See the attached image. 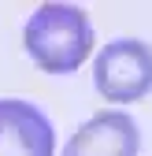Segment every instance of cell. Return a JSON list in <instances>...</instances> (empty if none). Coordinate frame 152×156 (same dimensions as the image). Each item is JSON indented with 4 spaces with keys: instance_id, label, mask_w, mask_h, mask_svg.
<instances>
[{
    "instance_id": "obj_4",
    "label": "cell",
    "mask_w": 152,
    "mask_h": 156,
    "mask_svg": "<svg viewBox=\"0 0 152 156\" xmlns=\"http://www.w3.org/2000/svg\"><path fill=\"white\" fill-rule=\"evenodd\" d=\"M56 134L30 101H0V156H52Z\"/></svg>"
},
{
    "instance_id": "obj_1",
    "label": "cell",
    "mask_w": 152,
    "mask_h": 156,
    "mask_svg": "<svg viewBox=\"0 0 152 156\" xmlns=\"http://www.w3.org/2000/svg\"><path fill=\"white\" fill-rule=\"evenodd\" d=\"M22 45L45 74H71L93 52L89 15L74 4H41L22 30Z\"/></svg>"
},
{
    "instance_id": "obj_2",
    "label": "cell",
    "mask_w": 152,
    "mask_h": 156,
    "mask_svg": "<svg viewBox=\"0 0 152 156\" xmlns=\"http://www.w3.org/2000/svg\"><path fill=\"white\" fill-rule=\"evenodd\" d=\"M93 86L108 104H134L152 93V45L119 37L97 52L93 60Z\"/></svg>"
},
{
    "instance_id": "obj_3",
    "label": "cell",
    "mask_w": 152,
    "mask_h": 156,
    "mask_svg": "<svg viewBox=\"0 0 152 156\" xmlns=\"http://www.w3.org/2000/svg\"><path fill=\"white\" fill-rule=\"evenodd\" d=\"M141 134L126 112H97L71 134L63 156H137Z\"/></svg>"
}]
</instances>
